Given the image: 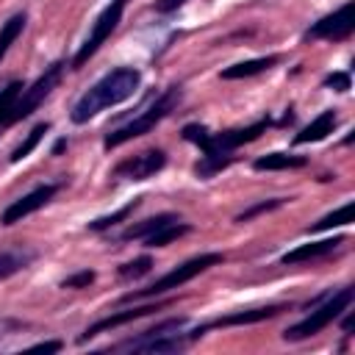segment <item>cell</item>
<instances>
[{
    "instance_id": "ffe728a7",
    "label": "cell",
    "mask_w": 355,
    "mask_h": 355,
    "mask_svg": "<svg viewBox=\"0 0 355 355\" xmlns=\"http://www.w3.org/2000/svg\"><path fill=\"white\" fill-rule=\"evenodd\" d=\"M191 230V225H186V222H180V219H172V222H166V225H161L155 233H150L147 239H144V247H166V244H172L175 239H180V236H186Z\"/></svg>"
},
{
    "instance_id": "52a82bcc",
    "label": "cell",
    "mask_w": 355,
    "mask_h": 355,
    "mask_svg": "<svg viewBox=\"0 0 355 355\" xmlns=\"http://www.w3.org/2000/svg\"><path fill=\"white\" fill-rule=\"evenodd\" d=\"M191 344L189 333L178 330V333H139L136 338H125L119 344H114V352H147V355H172V352H183Z\"/></svg>"
},
{
    "instance_id": "603a6c76",
    "label": "cell",
    "mask_w": 355,
    "mask_h": 355,
    "mask_svg": "<svg viewBox=\"0 0 355 355\" xmlns=\"http://www.w3.org/2000/svg\"><path fill=\"white\" fill-rule=\"evenodd\" d=\"M25 22H28V14L25 11H19V14H14V17H8L3 22V28H0V61L8 53V47L17 42V36L25 31Z\"/></svg>"
},
{
    "instance_id": "83f0119b",
    "label": "cell",
    "mask_w": 355,
    "mask_h": 355,
    "mask_svg": "<svg viewBox=\"0 0 355 355\" xmlns=\"http://www.w3.org/2000/svg\"><path fill=\"white\" fill-rule=\"evenodd\" d=\"M89 283H94V272H92V269H83V272L69 275V277L61 283V288H86Z\"/></svg>"
},
{
    "instance_id": "44dd1931",
    "label": "cell",
    "mask_w": 355,
    "mask_h": 355,
    "mask_svg": "<svg viewBox=\"0 0 355 355\" xmlns=\"http://www.w3.org/2000/svg\"><path fill=\"white\" fill-rule=\"evenodd\" d=\"M22 89H25L22 80H11V83H6V89H0V128L11 125V114L17 108V100H19Z\"/></svg>"
},
{
    "instance_id": "8fae6325",
    "label": "cell",
    "mask_w": 355,
    "mask_h": 355,
    "mask_svg": "<svg viewBox=\"0 0 355 355\" xmlns=\"http://www.w3.org/2000/svg\"><path fill=\"white\" fill-rule=\"evenodd\" d=\"M55 191H58V183H42V186H36L33 191L22 194L19 200H14V202L0 214V225H17V222H22V219L31 216L33 211L44 208V205L55 197Z\"/></svg>"
},
{
    "instance_id": "ac0fdd59",
    "label": "cell",
    "mask_w": 355,
    "mask_h": 355,
    "mask_svg": "<svg viewBox=\"0 0 355 355\" xmlns=\"http://www.w3.org/2000/svg\"><path fill=\"white\" fill-rule=\"evenodd\" d=\"M172 219H178L175 214H158V216H150V219H141V222H136V225H130L128 230H122V236H119V241H144L150 233H155L161 225H166V222H172Z\"/></svg>"
},
{
    "instance_id": "5b68a950",
    "label": "cell",
    "mask_w": 355,
    "mask_h": 355,
    "mask_svg": "<svg viewBox=\"0 0 355 355\" xmlns=\"http://www.w3.org/2000/svg\"><path fill=\"white\" fill-rule=\"evenodd\" d=\"M222 261H225V255H222V252H202V255H194V258L183 261L180 266H175L172 272H166L164 277H158L155 283H150L147 288L128 291V294L122 297V302H133V300H150V297L166 294V291H172V288H180L183 283L194 280L197 275H202L205 269H211V266H216V263H222Z\"/></svg>"
},
{
    "instance_id": "4316f807",
    "label": "cell",
    "mask_w": 355,
    "mask_h": 355,
    "mask_svg": "<svg viewBox=\"0 0 355 355\" xmlns=\"http://www.w3.org/2000/svg\"><path fill=\"white\" fill-rule=\"evenodd\" d=\"M286 200L283 197H275V200H263V202H255V205H250V208H244L239 216H236V222H250L252 216H261V214H269V211H275V208H280Z\"/></svg>"
},
{
    "instance_id": "7c38bea8",
    "label": "cell",
    "mask_w": 355,
    "mask_h": 355,
    "mask_svg": "<svg viewBox=\"0 0 355 355\" xmlns=\"http://www.w3.org/2000/svg\"><path fill=\"white\" fill-rule=\"evenodd\" d=\"M283 311H288V305H263V308H250V311H236V313H227V316H219V319H214V322H208V324H200V327H194V330H189V338L191 341H197L205 330H211V327H233V324H255V322H263V319H272V316H277V313H283Z\"/></svg>"
},
{
    "instance_id": "d6986e66",
    "label": "cell",
    "mask_w": 355,
    "mask_h": 355,
    "mask_svg": "<svg viewBox=\"0 0 355 355\" xmlns=\"http://www.w3.org/2000/svg\"><path fill=\"white\" fill-rule=\"evenodd\" d=\"M33 258H36V252H33V250H22V247L0 252V280H6V277H11V275L22 272L25 266H31Z\"/></svg>"
},
{
    "instance_id": "30bf717a",
    "label": "cell",
    "mask_w": 355,
    "mask_h": 355,
    "mask_svg": "<svg viewBox=\"0 0 355 355\" xmlns=\"http://www.w3.org/2000/svg\"><path fill=\"white\" fill-rule=\"evenodd\" d=\"M164 166H166V153L153 147V150H141V153H136V155L119 161V164L114 166V178L141 183V180H150L153 175H158Z\"/></svg>"
},
{
    "instance_id": "9a60e30c",
    "label": "cell",
    "mask_w": 355,
    "mask_h": 355,
    "mask_svg": "<svg viewBox=\"0 0 355 355\" xmlns=\"http://www.w3.org/2000/svg\"><path fill=\"white\" fill-rule=\"evenodd\" d=\"M338 125V114L333 108L322 111L316 119H311V125H305L297 136H294V144H311V141H322L333 133V128Z\"/></svg>"
},
{
    "instance_id": "f546056e",
    "label": "cell",
    "mask_w": 355,
    "mask_h": 355,
    "mask_svg": "<svg viewBox=\"0 0 355 355\" xmlns=\"http://www.w3.org/2000/svg\"><path fill=\"white\" fill-rule=\"evenodd\" d=\"M19 327H22V324H19L17 319H0V344H3L6 338H11Z\"/></svg>"
},
{
    "instance_id": "1f68e13d",
    "label": "cell",
    "mask_w": 355,
    "mask_h": 355,
    "mask_svg": "<svg viewBox=\"0 0 355 355\" xmlns=\"http://www.w3.org/2000/svg\"><path fill=\"white\" fill-rule=\"evenodd\" d=\"M183 3H186V0H158V3H155V11H158V14H169V11H178Z\"/></svg>"
},
{
    "instance_id": "d4e9b609",
    "label": "cell",
    "mask_w": 355,
    "mask_h": 355,
    "mask_svg": "<svg viewBox=\"0 0 355 355\" xmlns=\"http://www.w3.org/2000/svg\"><path fill=\"white\" fill-rule=\"evenodd\" d=\"M352 222V202H344L341 208L330 211L327 216H322L319 222H313L308 227V233H319V230H330V227H341V225H349Z\"/></svg>"
},
{
    "instance_id": "277c9868",
    "label": "cell",
    "mask_w": 355,
    "mask_h": 355,
    "mask_svg": "<svg viewBox=\"0 0 355 355\" xmlns=\"http://www.w3.org/2000/svg\"><path fill=\"white\" fill-rule=\"evenodd\" d=\"M352 300H355V288H352V286H344V288H338V291L324 294L322 302L313 300V311H311L305 319H300L297 324L286 327V330H283V338H286V341H302V338H311V336L322 333L330 322H336V319L352 305Z\"/></svg>"
},
{
    "instance_id": "8992f818",
    "label": "cell",
    "mask_w": 355,
    "mask_h": 355,
    "mask_svg": "<svg viewBox=\"0 0 355 355\" xmlns=\"http://www.w3.org/2000/svg\"><path fill=\"white\" fill-rule=\"evenodd\" d=\"M125 6H128V0H111V3L100 11V17L94 19V25H92L89 36H86V42L78 47V53H75V58H72V69H80V67H83V64H86V61L105 44V39L116 31Z\"/></svg>"
},
{
    "instance_id": "7402d4cb",
    "label": "cell",
    "mask_w": 355,
    "mask_h": 355,
    "mask_svg": "<svg viewBox=\"0 0 355 355\" xmlns=\"http://www.w3.org/2000/svg\"><path fill=\"white\" fill-rule=\"evenodd\" d=\"M47 130H50V122H39V125H33V128H31V133H28V136L14 147V153L8 155V161H11V164H17V161L28 158V155L39 147V141H42V136H44Z\"/></svg>"
},
{
    "instance_id": "e0dca14e",
    "label": "cell",
    "mask_w": 355,
    "mask_h": 355,
    "mask_svg": "<svg viewBox=\"0 0 355 355\" xmlns=\"http://www.w3.org/2000/svg\"><path fill=\"white\" fill-rule=\"evenodd\" d=\"M280 58L277 55H263V58H250V61H239V64H233V67H225L219 75L225 78V80H239V78H252V75H261V72H266L269 67H275Z\"/></svg>"
},
{
    "instance_id": "7a4b0ae2",
    "label": "cell",
    "mask_w": 355,
    "mask_h": 355,
    "mask_svg": "<svg viewBox=\"0 0 355 355\" xmlns=\"http://www.w3.org/2000/svg\"><path fill=\"white\" fill-rule=\"evenodd\" d=\"M139 83H141V72H139L136 67H116V69L105 72L94 86H89V89L80 94V100H78V103L72 105V111H69V119H72L75 125L89 122V119L97 116L100 111H105V108H111V105H119V103H125L128 97H133L136 89H139Z\"/></svg>"
},
{
    "instance_id": "484cf974",
    "label": "cell",
    "mask_w": 355,
    "mask_h": 355,
    "mask_svg": "<svg viewBox=\"0 0 355 355\" xmlns=\"http://www.w3.org/2000/svg\"><path fill=\"white\" fill-rule=\"evenodd\" d=\"M150 269H153V258H150V255H139V258L122 263V266L116 269V275H119L122 280H136V277H144Z\"/></svg>"
},
{
    "instance_id": "6da1fadb",
    "label": "cell",
    "mask_w": 355,
    "mask_h": 355,
    "mask_svg": "<svg viewBox=\"0 0 355 355\" xmlns=\"http://www.w3.org/2000/svg\"><path fill=\"white\" fill-rule=\"evenodd\" d=\"M269 125H272V119L263 116V119H258V122H252V125H247V128H233V130L211 133L205 125L191 122V125H186V128L180 130V136L202 150V158L197 161L194 172H197L200 178H214V175H219L222 169H227V166L233 164V150H236V147H241V144H247V141H255Z\"/></svg>"
},
{
    "instance_id": "4dcf8cb0",
    "label": "cell",
    "mask_w": 355,
    "mask_h": 355,
    "mask_svg": "<svg viewBox=\"0 0 355 355\" xmlns=\"http://www.w3.org/2000/svg\"><path fill=\"white\" fill-rule=\"evenodd\" d=\"M64 344L61 341H39V344H33V347H28L31 352H58Z\"/></svg>"
},
{
    "instance_id": "3957f363",
    "label": "cell",
    "mask_w": 355,
    "mask_h": 355,
    "mask_svg": "<svg viewBox=\"0 0 355 355\" xmlns=\"http://www.w3.org/2000/svg\"><path fill=\"white\" fill-rule=\"evenodd\" d=\"M180 100H183V86H169V89H164L139 116H133L130 122H125V125L114 128L111 133H105L103 147H105V150H114V147H119V144H125V141H130V139H139V136L150 133L161 119H166V116L180 105Z\"/></svg>"
},
{
    "instance_id": "2e32d148",
    "label": "cell",
    "mask_w": 355,
    "mask_h": 355,
    "mask_svg": "<svg viewBox=\"0 0 355 355\" xmlns=\"http://www.w3.org/2000/svg\"><path fill=\"white\" fill-rule=\"evenodd\" d=\"M305 164H308V158L297 155V153H266V155H258L252 161V169H258V172H277V169H300Z\"/></svg>"
},
{
    "instance_id": "d6a6232c",
    "label": "cell",
    "mask_w": 355,
    "mask_h": 355,
    "mask_svg": "<svg viewBox=\"0 0 355 355\" xmlns=\"http://www.w3.org/2000/svg\"><path fill=\"white\" fill-rule=\"evenodd\" d=\"M64 147H67V141H64V139H61V141H58V144H55V147H53V155H58V153H61V150H64Z\"/></svg>"
},
{
    "instance_id": "9c48e42d",
    "label": "cell",
    "mask_w": 355,
    "mask_h": 355,
    "mask_svg": "<svg viewBox=\"0 0 355 355\" xmlns=\"http://www.w3.org/2000/svg\"><path fill=\"white\" fill-rule=\"evenodd\" d=\"M352 11H355V3L347 0L341 8H336L333 14H327L319 22H313L305 31V39H324V42H344V39H349L352 31H355Z\"/></svg>"
},
{
    "instance_id": "5bb4252c",
    "label": "cell",
    "mask_w": 355,
    "mask_h": 355,
    "mask_svg": "<svg viewBox=\"0 0 355 355\" xmlns=\"http://www.w3.org/2000/svg\"><path fill=\"white\" fill-rule=\"evenodd\" d=\"M338 244H344L341 236H336V239H322V241H308V244H297L294 250H288V252L280 255V263L294 266V263H302V261H313V258H322V255L333 252Z\"/></svg>"
},
{
    "instance_id": "ba28073f",
    "label": "cell",
    "mask_w": 355,
    "mask_h": 355,
    "mask_svg": "<svg viewBox=\"0 0 355 355\" xmlns=\"http://www.w3.org/2000/svg\"><path fill=\"white\" fill-rule=\"evenodd\" d=\"M61 72H64V64L55 61V64H50L31 86L22 89V94H19V100H17V108H14V114H11V125L19 122V119H25V116H31V114L50 97V92H53V89L58 86V80H61Z\"/></svg>"
},
{
    "instance_id": "f1b7e54d",
    "label": "cell",
    "mask_w": 355,
    "mask_h": 355,
    "mask_svg": "<svg viewBox=\"0 0 355 355\" xmlns=\"http://www.w3.org/2000/svg\"><path fill=\"white\" fill-rule=\"evenodd\" d=\"M322 83L327 89H333V92H347L349 89V72H330Z\"/></svg>"
},
{
    "instance_id": "cb8c5ba5",
    "label": "cell",
    "mask_w": 355,
    "mask_h": 355,
    "mask_svg": "<svg viewBox=\"0 0 355 355\" xmlns=\"http://www.w3.org/2000/svg\"><path fill=\"white\" fill-rule=\"evenodd\" d=\"M139 197L136 200H130V202H125L119 211H114V214H108V216H97V219H92L89 222V230H94V233H103V230H108V227H114V225H119L122 219H128L136 208H139Z\"/></svg>"
},
{
    "instance_id": "4fadbf2b",
    "label": "cell",
    "mask_w": 355,
    "mask_h": 355,
    "mask_svg": "<svg viewBox=\"0 0 355 355\" xmlns=\"http://www.w3.org/2000/svg\"><path fill=\"white\" fill-rule=\"evenodd\" d=\"M166 302H150V305H139V308H128V311H116V313H111V316H105V319H97L94 324H89L83 333H80V344L83 341H89V338H94V336H100V333H108V330H116V327H122V324H128V322H136V319H141V316H150L153 311H161Z\"/></svg>"
}]
</instances>
